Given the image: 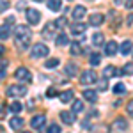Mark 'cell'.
Listing matches in <instances>:
<instances>
[{"instance_id": "obj_25", "label": "cell", "mask_w": 133, "mask_h": 133, "mask_svg": "<svg viewBox=\"0 0 133 133\" xmlns=\"http://www.w3.org/2000/svg\"><path fill=\"white\" fill-rule=\"evenodd\" d=\"M59 64H61L59 59H48V61L44 62V68H46V69H53V68H57Z\"/></svg>"}, {"instance_id": "obj_19", "label": "cell", "mask_w": 133, "mask_h": 133, "mask_svg": "<svg viewBox=\"0 0 133 133\" xmlns=\"http://www.w3.org/2000/svg\"><path fill=\"white\" fill-rule=\"evenodd\" d=\"M131 41H124V43H121V46H119V51L123 53V55H130L131 53Z\"/></svg>"}, {"instance_id": "obj_40", "label": "cell", "mask_w": 133, "mask_h": 133, "mask_svg": "<svg viewBox=\"0 0 133 133\" xmlns=\"http://www.w3.org/2000/svg\"><path fill=\"white\" fill-rule=\"evenodd\" d=\"M124 7L126 9H133V0H126L124 2Z\"/></svg>"}, {"instance_id": "obj_20", "label": "cell", "mask_w": 133, "mask_h": 133, "mask_svg": "<svg viewBox=\"0 0 133 133\" xmlns=\"http://www.w3.org/2000/svg\"><path fill=\"white\" fill-rule=\"evenodd\" d=\"M53 30H55V23H48L44 29H43V37H53Z\"/></svg>"}, {"instance_id": "obj_37", "label": "cell", "mask_w": 133, "mask_h": 133, "mask_svg": "<svg viewBox=\"0 0 133 133\" xmlns=\"http://www.w3.org/2000/svg\"><path fill=\"white\" fill-rule=\"evenodd\" d=\"M126 112H128V114H130V115L133 117V99L128 103V105H126Z\"/></svg>"}, {"instance_id": "obj_32", "label": "cell", "mask_w": 133, "mask_h": 133, "mask_svg": "<svg viewBox=\"0 0 133 133\" xmlns=\"http://www.w3.org/2000/svg\"><path fill=\"white\" fill-rule=\"evenodd\" d=\"M80 51H82L80 43H73L71 44V55H80Z\"/></svg>"}, {"instance_id": "obj_28", "label": "cell", "mask_w": 133, "mask_h": 133, "mask_svg": "<svg viewBox=\"0 0 133 133\" xmlns=\"http://www.w3.org/2000/svg\"><path fill=\"white\" fill-rule=\"evenodd\" d=\"M114 92H115V94H124V92H126V85H124L123 82H117L114 85Z\"/></svg>"}, {"instance_id": "obj_5", "label": "cell", "mask_w": 133, "mask_h": 133, "mask_svg": "<svg viewBox=\"0 0 133 133\" xmlns=\"http://www.w3.org/2000/svg\"><path fill=\"white\" fill-rule=\"evenodd\" d=\"M96 80H98V76H96V73L91 71V69L83 71L82 76H80V82H82V85H92V83H96Z\"/></svg>"}, {"instance_id": "obj_22", "label": "cell", "mask_w": 133, "mask_h": 133, "mask_svg": "<svg viewBox=\"0 0 133 133\" xmlns=\"http://www.w3.org/2000/svg\"><path fill=\"white\" fill-rule=\"evenodd\" d=\"M103 43H105V36L99 34V32H96V34L92 36V44H94V46H101Z\"/></svg>"}, {"instance_id": "obj_4", "label": "cell", "mask_w": 133, "mask_h": 133, "mask_svg": "<svg viewBox=\"0 0 133 133\" xmlns=\"http://www.w3.org/2000/svg\"><path fill=\"white\" fill-rule=\"evenodd\" d=\"M14 76H16V80H20L23 83H30L32 82V75L30 71L27 69V68H18L16 73H14Z\"/></svg>"}, {"instance_id": "obj_27", "label": "cell", "mask_w": 133, "mask_h": 133, "mask_svg": "<svg viewBox=\"0 0 133 133\" xmlns=\"http://www.w3.org/2000/svg\"><path fill=\"white\" fill-rule=\"evenodd\" d=\"M89 62H91V66H98V64L101 62V55H99V53H91Z\"/></svg>"}, {"instance_id": "obj_2", "label": "cell", "mask_w": 133, "mask_h": 133, "mask_svg": "<svg viewBox=\"0 0 133 133\" xmlns=\"http://www.w3.org/2000/svg\"><path fill=\"white\" fill-rule=\"evenodd\" d=\"M48 53H50V50H48V46H46L44 43H36V44L32 46V51H30V55L34 57V59L48 57Z\"/></svg>"}, {"instance_id": "obj_46", "label": "cell", "mask_w": 133, "mask_h": 133, "mask_svg": "<svg viewBox=\"0 0 133 133\" xmlns=\"http://www.w3.org/2000/svg\"><path fill=\"white\" fill-rule=\"evenodd\" d=\"M34 2H43V0H34Z\"/></svg>"}, {"instance_id": "obj_1", "label": "cell", "mask_w": 133, "mask_h": 133, "mask_svg": "<svg viewBox=\"0 0 133 133\" xmlns=\"http://www.w3.org/2000/svg\"><path fill=\"white\" fill-rule=\"evenodd\" d=\"M14 41L20 50H27L32 43V30L27 25H18L14 29Z\"/></svg>"}, {"instance_id": "obj_3", "label": "cell", "mask_w": 133, "mask_h": 133, "mask_svg": "<svg viewBox=\"0 0 133 133\" xmlns=\"http://www.w3.org/2000/svg\"><path fill=\"white\" fill-rule=\"evenodd\" d=\"M5 94L9 98H20V96H25L27 94V87L25 85H9L5 89Z\"/></svg>"}, {"instance_id": "obj_18", "label": "cell", "mask_w": 133, "mask_h": 133, "mask_svg": "<svg viewBox=\"0 0 133 133\" xmlns=\"http://www.w3.org/2000/svg\"><path fill=\"white\" fill-rule=\"evenodd\" d=\"M59 98H61L62 103H71L73 98H75V92H73V91H64V92L59 94Z\"/></svg>"}, {"instance_id": "obj_15", "label": "cell", "mask_w": 133, "mask_h": 133, "mask_svg": "<svg viewBox=\"0 0 133 133\" xmlns=\"http://www.w3.org/2000/svg\"><path fill=\"white\" fill-rule=\"evenodd\" d=\"M83 98H85L87 101H91V103H96L98 101V92L92 91V89H85V91H83Z\"/></svg>"}, {"instance_id": "obj_13", "label": "cell", "mask_w": 133, "mask_h": 133, "mask_svg": "<svg viewBox=\"0 0 133 133\" xmlns=\"http://www.w3.org/2000/svg\"><path fill=\"white\" fill-rule=\"evenodd\" d=\"M114 130H119V131H126V130H128V123H126V119H123V117L115 119V121H114Z\"/></svg>"}, {"instance_id": "obj_31", "label": "cell", "mask_w": 133, "mask_h": 133, "mask_svg": "<svg viewBox=\"0 0 133 133\" xmlns=\"http://www.w3.org/2000/svg\"><path fill=\"white\" fill-rule=\"evenodd\" d=\"M121 73H123V75H133V62H128V64L123 68Z\"/></svg>"}, {"instance_id": "obj_9", "label": "cell", "mask_w": 133, "mask_h": 133, "mask_svg": "<svg viewBox=\"0 0 133 133\" xmlns=\"http://www.w3.org/2000/svg\"><path fill=\"white\" fill-rule=\"evenodd\" d=\"M85 14H87V9H85L83 5H76V7L73 9V14H71V16H73V20H75V21H80Z\"/></svg>"}, {"instance_id": "obj_11", "label": "cell", "mask_w": 133, "mask_h": 133, "mask_svg": "<svg viewBox=\"0 0 133 133\" xmlns=\"http://www.w3.org/2000/svg\"><path fill=\"white\" fill-rule=\"evenodd\" d=\"M61 121L66 124H73L75 123V114L69 112V110H62L61 112Z\"/></svg>"}, {"instance_id": "obj_23", "label": "cell", "mask_w": 133, "mask_h": 133, "mask_svg": "<svg viewBox=\"0 0 133 133\" xmlns=\"http://www.w3.org/2000/svg\"><path fill=\"white\" fill-rule=\"evenodd\" d=\"M55 43H57L59 46H66V44H69V37H68V34H59L57 39H55Z\"/></svg>"}, {"instance_id": "obj_12", "label": "cell", "mask_w": 133, "mask_h": 133, "mask_svg": "<svg viewBox=\"0 0 133 133\" xmlns=\"http://www.w3.org/2000/svg\"><path fill=\"white\" fill-rule=\"evenodd\" d=\"M85 29H87V27H85L83 23H80V21H75V23L71 25V32L75 34V36H82L83 32H85Z\"/></svg>"}, {"instance_id": "obj_36", "label": "cell", "mask_w": 133, "mask_h": 133, "mask_svg": "<svg viewBox=\"0 0 133 133\" xmlns=\"http://www.w3.org/2000/svg\"><path fill=\"white\" fill-rule=\"evenodd\" d=\"M46 96H48V98H55V96H57V91H55L53 87H50V89L46 91Z\"/></svg>"}, {"instance_id": "obj_24", "label": "cell", "mask_w": 133, "mask_h": 133, "mask_svg": "<svg viewBox=\"0 0 133 133\" xmlns=\"http://www.w3.org/2000/svg\"><path fill=\"white\" fill-rule=\"evenodd\" d=\"M62 5V0H48V9L50 11H59Z\"/></svg>"}, {"instance_id": "obj_26", "label": "cell", "mask_w": 133, "mask_h": 133, "mask_svg": "<svg viewBox=\"0 0 133 133\" xmlns=\"http://www.w3.org/2000/svg\"><path fill=\"white\" fill-rule=\"evenodd\" d=\"M82 110H83V103H82V99H76V101H73V110H71L73 114H78V112H82Z\"/></svg>"}, {"instance_id": "obj_16", "label": "cell", "mask_w": 133, "mask_h": 133, "mask_svg": "<svg viewBox=\"0 0 133 133\" xmlns=\"http://www.w3.org/2000/svg\"><path fill=\"white\" fill-rule=\"evenodd\" d=\"M9 36H11V25L9 23H4L0 27V41H5Z\"/></svg>"}, {"instance_id": "obj_10", "label": "cell", "mask_w": 133, "mask_h": 133, "mask_svg": "<svg viewBox=\"0 0 133 133\" xmlns=\"http://www.w3.org/2000/svg\"><path fill=\"white\" fill-rule=\"evenodd\" d=\"M103 21H105V16L99 14V12H94V14L89 16V25H92V27H99Z\"/></svg>"}, {"instance_id": "obj_8", "label": "cell", "mask_w": 133, "mask_h": 133, "mask_svg": "<svg viewBox=\"0 0 133 133\" xmlns=\"http://www.w3.org/2000/svg\"><path fill=\"white\" fill-rule=\"evenodd\" d=\"M119 51V44L115 41H108L105 43V55H108V57H112V55H115Z\"/></svg>"}, {"instance_id": "obj_34", "label": "cell", "mask_w": 133, "mask_h": 133, "mask_svg": "<svg viewBox=\"0 0 133 133\" xmlns=\"http://www.w3.org/2000/svg\"><path fill=\"white\" fill-rule=\"evenodd\" d=\"M99 91H108V82H107V78L103 76V80L99 82V87H98Z\"/></svg>"}, {"instance_id": "obj_45", "label": "cell", "mask_w": 133, "mask_h": 133, "mask_svg": "<svg viewBox=\"0 0 133 133\" xmlns=\"http://www.w3.org/2000/svg\"><path fill=\"white\" fill-rule=\"evenodd\" d=\"M114 2H115V5H119V4H123L124 0H114Z\"/></svg>"}, {"instance_id": "obj_30", "label": "cell", "mask_w": 133, "mask_h": 133, "mask_svg": "<svg viewBox=\"0 0 133 133\" xmlns=\"http://www.w3.org/2000/svg\"><path fill=\"white\" fill-rule=\"evenodd\" d=\"M53 23H55V27H57V29H64V27L68 25V20L62 16V18H59V20H55Z\"/></svg>"}, {"instance_id": "obj_29", "label": "cell", "mask_w": 133, "mask_h": 133, "mask_svg": "<svg viewBox=\"0 0 133 133\" xmlns=\"http://www.w3.org/2000/svg\"><path fill=\"white\" fill-rule=\"evenodd\" d=\"M21 108H23V107H21V103H20V101L11 103V107H9V110H11L12 114H20V112H21Z\"/></svg>"}, {"instance_id": "obj_39", "label": "cell", "mask_w": 133, "mask_h": 133, "mask_svg": "<svg viewBox=\"0 0 133 133\" xmlns=\"http://www.w3.org/2000/svg\"><path fill=\"white\" fill-rule=\"evenodd\" d=\"M7 64H9V62L5 61V59H0V71H2V69H7Z\"/></svg>"}, {"instance_id": "obj_33", "label": "cell", "mask_w": 133, "mask_h": 133, "mask_svg": "<svg viewBox=\"0 0 133 133\" xmlns=\"http://www.w3.org/2000/svg\"><path fill=\"white\" fill-rule=\"evenodd\" d=\"M46 133H61V128H59L57 124H50V126L46 128Z\"/></svg>"}, {"instance_id": "obj_7", "label": "cell", "mask_w": 133, "mask_h": 133, "mask_svg": "<svg viewBox=\"0 0 133 133\" xmlns=\"http://www.w3.org/2000/svg\"><path fill=\"white\" fill-rule=\"evenodd\" d=\"M44 124H46V115H43V114L34 115L32 121H30V126L34 130H41V128H44Z\"/></svg>"}, {"instance_id": "obj_44", "label": "cell", "mask_w": 133, "mask_h": 133, "mask_svg": "<svg viewBox=\"0 0 133 133\" xmlns=\"http://www.w3.org/2000/svg\"><path fill=\"white\" fill-rule=\"evenodd\" d=\"M126 23H128V25H131V23H133V14H130V16H128V20H126Z\"/></svg>"}, {"instance_id": "obj_42", "label": "cell", "mask_w": 133, "mask_h": 133, "mask_svg": "<svg viewBox=\"0 0 133 133\" xmlns=\"http://www.w3.org/2000/svg\"><path fill=\"white\" fill-rule=\"evenodd\" d=\"M5 75H7V71H5V69H2V71H0V82L5 78Z\"/></svg>"}, {"instance_id": "obj_41", "label": "cell", "mask_w": 133, "mask_h": 133, "mask_svg": "<svg viewBox=\"0 0 133 133\" xmlns=\"http://www.w3.org/2000/svg\"><path fill=\"white\" fill-rule=\"evenodd\" d=\"M4 117H5V107L2 105L0 107V119H4Z\"/></svg>"}, {"instance_id": "obj_35", "label": "cell", "mask_w": 133, "mask_h": 133, "mask_svg": "<svg viewBox=\"0 0 133 133\" xmlns=\"http://www.w3.org/2000/svg\"><path fill=\"white\" fill-rule=\"evenodd\" d=\"M9 9V2L7 0H0V12H5Z\"/></svg>"}, {"instance_id": "obj_38", "label": "cell", "mask_w": 133, "mask_h": 133, "mask_svg": "<svg viewBox=\"0 0 133 133\" xmlns=\"http://www.w3.org/2000/svg\"><path fill=\"white\" fill-rule=\"evenodd\" d=\"M99 130H92V133H108V130H107V126H98Z\"/></svg>"}, {"instance_id": "obj_17", "label": "cell", "mask_w": 133, "mask_h": 133, "mask_svg": "<svg viewBox=\"0 0 133 133\" xmlns=\"http://www.w3.org/2000/svg\"><path fill=\"white\" fill-rule=\"evenodd\" d=\"M64 71H66V75H68L69 78H73V76H76V71H78V68H76V64H75V62H69V64H66Z\"/></svg>"}, {"instance_id": "obj_6", "label": "cell", "mask_w": 133, "mask_h": 133, "mask_svg": "<svg viewBox=\"0 0 133 133\" xmlns=\"http://www.w3.org/2000/svg\"><path fill=\"white\" fill-rule=\"evenodd\" d=\"M25 16H27V21L30 23V25H37L39 21H41V12L36 9H27L25 11Z\"/></svg>"}, {"instance_id": "obj_14", "label": "cell", "mask_w": 133, "mask_h": 133, "mask_svg": "<svg viewBox=\"0 0 133 133\" xmlns=\"http://www.w3.org/2000/svg\"><path fill=\"white\" fill-rule=\"evenodd\" d=\"M117 75H123V73L117 71V68H115V66H107V68H105V71H103V76H105V78L117 76Z\"/></svg>"}, {"instance_id": "obj_43", "label": "cell", "mask_w": 133, "mask_h": 133, "mask_svg": "<svg viewBox=\"0 0 133 133\" xmlns=\"http://www.w3.org/2000/svg\"><path fill=\"white\" fill-rule=\"evenodd\" d=\"M4 53H5V46H4V44H2V43H0V57H2V55H4Z\"/></svg>"}, {"instance_id": "obj_47", "label": "cell", "mask_w": 133, "mask_h": 133, "mask_svg": "<svg viewBox=\"0 0 133 133\" xmlns=\"http://www.w3.org/2000/svg\"><path fill=\"white\" fill-rule=\"evenodd\" d=\"M21 133H30V131H21Z\"/></svg>"}, {"instance_id": "obj_21", "label": "cell", "mask_w": 133, "mask_h": 133, "mask_svg": "<svg viewBox=\"0 0 133 133\" xmlns=\"http://www.w3.org/2000/svg\"><path fill=\"white\" fill-rule=\"evenodd\" d=\"M9 126L12 128V130H20L21 126H23V119L16 115V117H12V119L9 121Z\"/></svg>"}]
</instances>
